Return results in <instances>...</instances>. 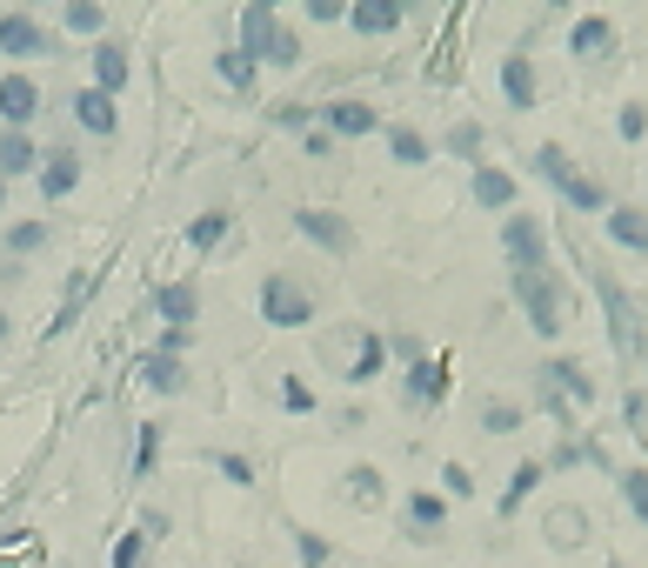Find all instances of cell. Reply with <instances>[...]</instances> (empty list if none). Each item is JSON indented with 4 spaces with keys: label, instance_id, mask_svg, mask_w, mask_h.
Returning a JSON list of instances; mask_svg holds the SVG:
<instances>
[{
    "label": "cell",
    "instance_id": "6da1fadb",
    "mask_svg": "<svg viewBox=\"0 0 648 568\" xmlns=\"http://www.w3.org/2000/svg\"><path fill=\"white\" fill-rule=\"evenodd\" d=\"M515 294H522V308H528V328H535V335H555V328H561V294H555V281H548V268H515Z\"/></svg>",
    "mask_w": 648,
    "mask_h": 568
},
{
    "label": "cell",
    "instance_id": "7a4b0ae2",
    "mask_svg": "<svg viewBox=\"0 0 648 568\" xmlns=\"http://www.w3.org/2000/svg\"><path fill=\"white\" fill-rule=\"evenodd\" d=\"M261 314L275 321V328H308V321H314V294L301 281H288V275H268L261 281Z\"/></svg>",
    "mask_w": 648,
    "mask_h": 568
},
{
    "label": "cell",
    "instance_id": "3957f363",
    "mask_svg": "<svg viewBox=\"0 0 648 568\" xmlns=\"http://www.w3.org/2000/svg\"><path fill=\"white\" fill-rule=\"evenodd\" d=\"M535 160H541V175H548V181H555L561 194H569L576 208H602V188H595L589 175H576V168H569V154H561V147H541Z\"/></svg>",
    "mask_w": 648,
    "mask_h": 568
},
{
    "label": "cell",
    "instance_id": "277c9868",
    "mask_svg": "<svg viewBox=\"0 0 648 568\" xmlns=\"http://www.w3.org/2000/svg\"><path fill=\"white\" fill-rule=\"evenodd\" d=\"M34 114H41V88L27 74H0V121H8L14 134H27Z\"/></svg>",
    "mask_w": 648,
    "mask_h": 568
},
{
    "label": "cell",
    "instance_id": "5b68a950",
    "mask_svg": "<svg viewBox=\"0 0 648 568\" xmlns=\"http://www.w3.org/2000/svg\"><path fill=\"white\" fill-rule=\"evenodd\" d=\"M502 241H509L515 268H548V241H541V221H535V214H509Z\"/></svg>",
    "mask_w": 648,
    "mask_h": 568
},
{
    "label": "cell",
    "instance_id": "8992f818",
    "mask_svg": "<svg viewBox=\"0 0 648 568\" xmlns=\"http://www.w3.org/2000/svg\"><path fill=\"white\" fill-rule=\"evenodd\" d=\"M0 54H14V60L47 54V27L34 14H0Z\"/></svg>",
    "mask_w": 648,
    "mask_h": 568
},
{
    "label": "cell",
    "instance_id": "52a82bcc",
    "mask_svg": "<svg viewBox=\"0 0 648 568\" xmlns=\"http://www.w3.org/2000/svg\"><path fill=\"white\" fill-rule=\"evenodd\" d=\"M294 227H301L308 241H321V248H335V255L355 241V234H348V221H342V214H328V208H301V214H294Z\"/></svg>",
    "mask_w": 648,
    "mask_h": 568
},
{
    "label": "cell",
    "instance_id": "ba28073f",
    "mask_svg": "<svg viewBox=\"0 0 648 568\" xmlns=\"http://www.w3.org/2000/svg\"><path fill=\"white\" fill-rule=\"evenodd\" d=\"M74 121L88 127V134H114V127H121V114H114V101H108L101 88H80V94H74Z\"/></svg>",
    "mask_w": 648,
    "mask_h": 568
},
{
    "label": "cell",
    "instance_id": "9c48e42d",
    "mask_svg": "<svg viewBox=\"0 0 648 568\" xmlns=\"http://www.w3.org/2000/svg\"><path fill=\"white\" fill-rule=\"evenodd\" d=\"M268 41H275V8L268 0H255V8H241V54H268Z\"/></svg>",
    "mask_w": 648,
    "mask_h": 568
},
{
    "label": "cell",
    "instance_id": "30bf717a",
    "mask_svg": "<svg viewBox=\"0 0 648 568\" xmlns=\"http://www.w3.org/2000/svg\"><path fill=\"white\" fill-rule=\"evenodd\" d=\"M94 88H101L108 101L127 88V47H114V41H101V47H94Z\"/></svg>",
    "mask_w": 648,
    "mask_h": 568
},
{
    "label": "cell",
    "instance_id": "8fae6325",
    "mask_svg": "<svg viewBox=\"0 0 648 568\" xmlns=\"http://www.w3.org/2000/svg\"><path fill=\"white\" fill-rule=\"evenodd\" d=\"M154 308L168 314V328H188V321H194V308H201V294H194V281H168V288L154 294Z\"/></svg>",
    "mask_w": 648,
    "mask_h": 568
},
{
    "label": "cell",
    "instance_id": "7c38bea8",
    "mask_svg": "<svg viewBox=\"0 0 648 568\" xmlns=\"http://www.w3.org/2000/svg\"><path fill=\"white\" fill-rule=\"evenodd\" d=\"M321 114H328V127H335V134H375V127H381V114H375L368 101H328Z\"/></svg>",
    "mask_w": 648,
    "mask_h": 568
},
{
    "label": "cell",
    "instance_id": "4fadbf2b",
    "mask_svg": "<svg viewBox=\"0 0 648 568\" xmlns=\"http://www.w3.org/2000/svg\"><path fill=\"white\" fill-rule=\"evenodd\" d=\"M348 27L355 34H394L401 8H394V0H361V8H348Z\"/></svg>",
    "mask_w": 648,
    "mask_h": 568
},
{
    "label": "cell",
    "instance_id": "5bb4252c",
    "mask_svg": "<svg viewBox=\"0 0 648 568\" xmlns=\"http://www.w3.org/2000/svg\"><path fill=\"white\" fill-rule=\"evenodd\" d=\"M80 188V160L60 147V154H47V168H41V194L47 201H60V194H74Z\"/></svg>",
    "mask_w": 648,
    "mask_h": 568
},
{
    "label": "cell",
    "instance_id": "9a60e30c",
    "mask_svg": "<svg viewBox=\"0 0 648 568\" xmlns=\"http://www.w3.org/2000/svg\"><path fill=\"white\" fill-rule=\"evenodd\" d=\"M34 168H41V154H34V141L8 127V134H0V181H8V175H34Z\"/></svg>",
    "mask_w": 648,
    "mask_h": 568
},
{
    "label": "cell",
    "instance_id": "2e32d148",
    "mask_svg": "<svg viewBox=\"0 0 648 568\" xmlns=\"http://www.w3.org/2000/svg\"><path fill=\"white\" fill-rule=\"evenodd\" d=\"M608 47H615V27H608L602 14L576 21V34H569V54H589V60H595V54H608Z\"/></svg>",
    "mask_w": 648,
    "mask_h": 568
},
{
    "label": "cell",
    "instance_id": "e0dca14e",
    "mask_svg": "<svg viewBox=\"0 0 648 568\" xmlns=\"http://www.w3.org/2000/svg\"><path fill=\"white\" fill-rule=\"evenodd\" d=\"M541 375H548V388H555V394H561V401H576V409H582V401H589V394H595V388H589V381H582V368H576V361H548V368H541Z\"/></svg>",
    "mask_w": 648,
    "mask_h": 568
},
{
    "label": "cell",
    "instance_id": "ac0fdd59",
    "mask_svg": "<svg viewBox=\"0 0 648 568\" xmlns=\"http://www.w3.org/2000/svg\"><path fill=\"white\" fill-rule=\"evenodd\" d=\"M474 201H481V208H509V201H515V181H509L502 168H474Z\"/></svg>",
    "mask_w": 648,
    "mask_h": 568
},
{
    "label": "cell",
    "instance_id": "d6986e66",
    "mask_svg": "<svg viewBox=\"0 0 648 568\" xmlns=\"http://www.w3.org/2000/svg\"><path fill=\"white\" fill-rule=\"evenodd\" d=\"M141 375H147V388H160V394H181V381H188L175 355H147V361H141Z\"/></svg>",
    "mask_w": 648,
    "mask_h": 568
},
{
    "label": "cell",
    "instance_id": "ffe728a7",
    "mask_svg": "<svg viewBox=\"0 0 648 568\" xmlns=\"http://www.w3.org/2000/svg\"><path fill=\"white\" fill-rule=\"evenodd\" d=\"M502 88H509V101H515V108H528V101H535V67H528V54H515V60L502 67Z\"/></svg>",
    "mask_w": 648,
    "mask_h": 568
},
{
    "label": "cell",
    "instance_id": "44dd1931",
    "mask_svg": "<svg viewBox=\"0 0 648 568\" xmlns=\"http://www.w3.org/2000/svg\"><path fill=\"white\" fill-rule=\"evenodd\" d=\"M608 234L622 241V248H635V255H648V214H608Z\"/></svg>",
    "mask_w": 648,
    "mask_h": 568
},
{
    "label": "cell",
    "instance_id": "7402d4cb",
    "mask_svg": "<svg viewBox=\"0 0 648 568\" xmlns=\"http://www.w3.org/2000/svg\"><path fill=\"white\" fill-rule=\"evenodd\" d=\"M214 67H221V80H234V88H255V60L241 54V47H227V54H214Z\"/></svg>",
    "mask_w": 648,
    "mask_h": 568
},
{
    "label": "cell",
    "instance_id": "603a6c76",
    "mask_svg": "<svg viewBox=\"0 0 648 568\" xmlns=\"http://www.w3.org/2000/svg\"><path fill=\"white\" fill-rule=\"evenodd\" d=\"M388 147H394V160H409V168H415V160H428V141H422L415 127H394Z\"/></svg>",
    "mask_w": 648,
    "mask_h": 568
},
{
    "label": "cell",
    "instance_id": "cb8c5ba5",
    "mask_svg": "<svg viewBox=\"0 0 648 568\" xmlns=\"http://www.w3.org/2000/svg\"><path fill=\"white\" fill-rule=\"evenodd\" d=\"M67 27H74V34H101V27H108V14L94 8V0H74V8H67Z\"/></svg>",
    "mask_w": 648,
    "mask_h": 568
},
{
    "label": "cell",
    "instance_id": "d4e9b609",
    "mask_svg": "<svg viewBox=\"0 0 648 568\" xmlns=\"http://www.w3.org/2000/svg\"><path fill=\"white\" fill-rule=\"evenodd\" d=\"M442 388H448V368H442V361H422V368L409 375V394H442Z\"/></svg>",
    "mask_w": 648,
    "mask_h": 568
},
{
    "label": "cell",
    "instance_id": "484cf974",
    "mask_svg": "<svg viewBox=\"0 0 648 568\" xmlns=\"http://www.w3.org/2000/svg\"><path fill=\"white\" fill-rule=\"evenodd\" d=\"M348 495H355L361 509H375V502H381V475H375V468H355V475H348Z\"/></svg>",
    "mask_w": 648,
    "mask_h": 568
},
{
    "label": "cell",
    "instance_id": "4316f807",
    "mask_svg": "<svg viewBox=\"0 0 648 568\" xmlns=\"http://www.w3.org/2000/svg\"><path fill=\"white\" fill-rule=\"evenodd\" d=\"M41 241H47V227H41V221H21V227H8V248H14V255H34Z\"/></svg>",
    "mask_w": 648,
    "mask_h": 568
},
{
    "label": "cell",
    "instance_id": "83f0119b",
    "mask_svg": "<svg viewBox=\"0 0 648 568\" xmlns=\"http://www.w3.org/2000/svg\"><path fill=\"white\" fill-rule=\"evenodd\" d=\"M221 234H227V214H201V221L188 227V241H194V248H214Z\"/></svg>",
    "mask_w": 648,
    "mask_h": 568
},
{
    "label": "cell",
    "instance_id": "f1b7e54d",
    "mask_svg": "<svg viewBox=\"0 0 648 568\" xmlns=\"http://www.w3.org/2000/svg\"><path fill=\"white\" fill-rule=\"evenodd\" d=\"M268 60H275V67H294V60H301V41H294L288 27H275V41H268Z\"/></svg>",
    "mask_w": 648,
    "mask_h": 568
},
{
    "label": "cell",
    "instance_id": "f546056e",
    "mask_svg": "<svg viewBox=\"0 0 648 568\" xmlns=\"http://www.w3.org/2000/svg\"><path fill=\"white\" fill-rule=\"evenodd\" d=\"M375 368H381V335H361V355H355V375L348 381H368Z\"/></svg>",
    "mask_w": 648,
    "mask_h": 568
},
{
    "label": "cell",
    "instance_id": "4dcf8cb0",
    "mask_svg": "<svg viewBox=\"0 0 648 568\" xmlns=\"http://www.w3.org/2000/svg\"><path fill=\"white\" fill-rule=\"evenodd\" d=\"M147 561V535H121L114 542V568H141Z\"/></svg>",
    "mask_w": 648,
    "mask_h": 568
},
{
    "label": "cell",
    "instance_id": "1f68e13d",
    "mask_svg": "<svg viewBox=\"0 0 648 568\" xmlns=\"http://www.w3.org/2000/svg\"><path fill=\"white\" fill-rule=\"evenodd\" d=\"M415 522L435 528V522H442V502H435V495H409V528H415Z\"/></svg>",
    "mask_w": 648,
    "mask_h": 568
},
{
    "label": "cell",
    "instance_id": "d6a6232c",
    "mask_svg": "<svg viewBox=\"0 0 648 568\" xmlns=\"http://www.w3.org/2000/svg\"><path fill=\"white\" fill-rule=\"evenodd\" d=\"M622 489H628V509H635V515L648 522V468H635V475L622 481Z\"/></svg>",
    "mask_w": 648,
    "mask_h": 568
},
{
    "label": "cell",
    "instance_id": "836d02e7",
    "mask_svg": "<svg viewBox=\"0 0 648 568\" xmlns=\"http://www.w3.org/2000/svg\"><path fill=\"white\" fill-rule=\"evenodd\" d=\"M615 127H622V141H641V127H648V114H641V108H622V121H615Z\"/></svg>",
    "mask_w": 648,
    "mask_h": 568
},
{
    "label": "cell",
    "instance_id": "e575fe53",
    "mask_svg": "<svg viewBox=\"0 0 648 568\" xmlns=\"http://www.w3.org/2000/svg\"><path fill=\"white\" fill-rule=\"evenodd\" d=\"M154 455H160V428H141V455H134V461H141V475L154 468Z\"/></svg>",
    "mask_w": 648,
    "mask_h": 568
},
{
    "label": "cell",
    "instance_id": "d590c367",
    "mask_svg": "<svg viewBox=\"0 0 648 568\" xmlns=\"http://www.w3.org/2000/svg\"><path fill=\"white\" fill-rule=\"evenodd\" d=\"M221 475H227V481H241V489H248V481H255V468L241 461V455H221Z\"/></svg>",
    "mask_w": 648,
    "mask_h": 568
},
{
    "label": "cell",
    "instance_id": "8d00e7d4",
    "mask_svg": "<svg viewBox=\"0 0 648 568\" xmlns=\"http://www.w3.org/2000/svg\"><path fill=\"white\" fill-rule=\"evenodd\" d=\"M535 481H541V468H522V475H515V489H509V509H522V495L535 489Z\"/></svg>",
    "mask_w": 648,
    "mask_h": 568
},
{
    "label": "cell",
    "instance_id": "74e56055",
    "mask_svg": "<svg viewBox=\"0 0 648 568\" xmlns=\"http://www.w3.org/2000/svg\"><path fill=\"white\" fill-rule=\"evenodd\" d=\"M301 561L321 568V561H328V542H321V535H301Z\"/></svg>",
    "mask_w": 648,
    "mask_h": 568
},
{
    "label": "cell",
    "instance_id": "f35d334b",
    "mask_svg": "<svg viewBox=\"0 0 648 568\" xmlns=\"http://www.w3.org/2000/svg\"><path fill=\"white\" fill-rule=\"evenodd\" d=\"M448 141H455V154H474V147H481V127H474V121H468V127H455V134H448Z\"/></svg>",
    "mask_w": 648,
    "mask_h": 568
},
{
    "label": "cell",
    "instance_id": "ab89813d",
    "mask_svg": "<svg viewBox=\"0 0 648 568\" xmlns=\"http://www.w3.org/2000/svg\"><path fill=\"white\" fill-rule=\"evenodd\" d=\"M515 428V409H502V401H495V409H489V435H509Z\"/></svg>",
    "mask_w": 648,
    "mask_h": 568
},
{
    "label": "cell",
    "instance_id": "60d3db41",
    "mask_svg": "<svg viewBox=\"0 0 648 568\" xmlns=\"http://www.w3.org/2000/svg\"><path fill=\"white\" fill-rule=\"evenodd\" d=\"M281 401H288V409H314V394H308L301 381H288V388H281Z\"/></svg>",
    "mask_w": 648,
    "mask_h": 568
},
{
    "label": "cell",
    "instance_id": "b9f144b4",
    "mask_svg": "<svg viewBox=\"0 0 648 568\" xmlns=\"http://www.w3.org/2000/svg\"><path fill=\"white\" fill-rule=\"evenodd\" d=\"M0 342H8V314H0Z\"/></svg>",
    "mask_w": 648,
    "mask_h": 568
},
{
    "label": "cell",
    "instance_id": "7bdbcfd3",
    "mask_svg": "<svg viewBox=\"0 0 648 568\" xmlns=\"http://www.w3.org/2000/svg\"><path fill=\"white\" fill-rule=\"evenodd\" d=\"M0 208H8V181H0Z\"/></svg>",
    "mask_w": 648,
    "mask_h": 568
}]
</instances>
